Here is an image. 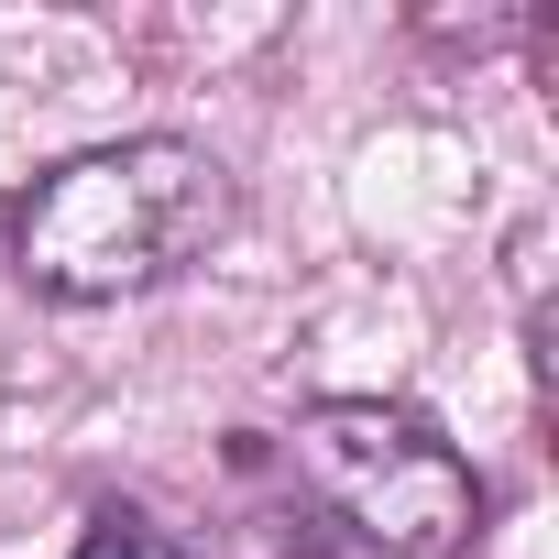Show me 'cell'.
<instances>
[{"label":"cell","mask_w":559,"mask_h":559,"mask_svg":"<svg viewBox=\"0 0 559 559\" xmlns=\"http://www.w3.org/2000/svg\"><path fill=\"white\" fill-rule=\"evenodd\" d=\"M219 219H230L219 154L143 132V143H99V154H67L56 176H34L12 198V263L56 308H110V297L187 274L219 241Z\"/></svg>","instance_id":"obj_1"},{"label":"cell","mask_w":559,"mask_h":559,"mask_svg":"<svg viewBox=\"0 0 559 559\" xmlns=\"http://www.w3.org/2000/svg\"><path fill=\"white\" fill-rule=\"evenodd\" d=\"M297 472L319 483V504L384 548V559H450L472 526H483V483L472 461L417 417V406H384V395H330L297 417Z\"/></svg>","instance_id":"obj_2"},{"label":"cell","mask_w":559,"mask_h":559,"mask_svg":"<svg viewBox=\"0 0 559 559\" xmlns=\"http://www.w3.org/2000/svg\"><path fill=\"white\" fill-rule=\"evenodd\" d=\"M78 559H176V537H165L154 515H132V504H110V515H88V537H78Z\"/></svg>","instance_id":"obj_3"}]
</instances>
